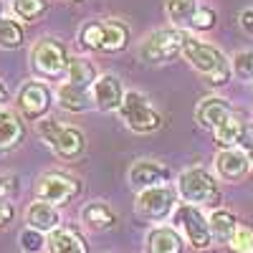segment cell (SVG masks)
<instances>
[{
  "label": "cell",
  "instance_id": "7",
  "mask_svg": "<svg viewBox=\"0 0 253 253\" xmlns=\"http://www.w3.org/2000/svg\"><path fill=\"white\" fill-rule=\"evenodd\" d=\"M185 38H187V33H182L180 28H160L142 41L139 56L147 63H165L182 53Z\"/></svg>",
  "mask_w": 253,
  "mask_h": 253
},
{
  "label": "cell",
  "instance_id": "9",
  "mask_svg": "<svg viewBox=\"0 0 253 253\" xmlns=\"http://www.w3.org/2000/svg\"><path fill=\"white\" fill-rule=\"evenodd\" d=\"M79 193H81V182L66 172H46L36 182V198L53 208L74 200Z\"/></svg>",
  "mask_w": 253,
  "mask_h": 253
},
{
  "label": "cell",
  "instance_id": "14",
  "mask_svg": "<svg viewBox=\"0 0 253 253\" xmlns=\"http://www.w3.org/2000/svg\"><path fill=\"white\" fill-rule=\"evenodd\" d=\"M248 170H251V157H248V152L238 150V147L236 150H220L215 157V172L225 182L243 180L248 175Z\"/></svg>",
  "mask_w": 253,
  "mask_h": 253
},
{
  "label": "cell",
  "instance_id": "10",
  "mask_svg": "<svg viewBox=\"0 0 253 253\" xmlns=\"http://www.w3.org/2000/svg\"><path fill=\"white\" fill-rule=\"evenodd\" d=\"M51 101L53 94L46 86L43 81H26L23 86L18 89L15 94V104H18V112L23 114L31 122H41L46 117V112L51 109Z\"/></svg>",
  "mask_w": 253,
  "mask_h": 253
},
{
  "label": "cell",
  "instance_id": "35",
  "mask_svg": "<svg viewBox=\"0 0 253 253\" xmlns=\"http://www.w3.org/2000/svg\"><path fill=\"white\" fill-rule=\"evenodd\" d=\"M241 28H243V33H248V36H253V8H248V10H243L241 13Z\"/></svg>",
  "mask_w": 253,
  "mask_h": 253
},
{
  "label": "cell",
  "instance_id": "24",
  "mask_svg": "<svg viewBox=\"0 0 253 253\" xmlns=\"http://www.w3.org/2000/svg\"><path fill=\"white\" fill-rule=\"evenodd\" d=\"M126 38H129V31H126L124 23H119V20H107V23H104L101 53H117V51L126 48Z\"/></svg>",
  "mask_w": 253,
  "mask_h": 253
},
{
  "label": "cell",
  "instance_id": "26",
  "mask_svg": "<svg viewBox=\"0 0 253 253\" xmlns=\"http://www.w3.org/2000/svg\"><path fill=\"white\" fill-rule=\"evenodd\" d=\"M20 43H23V28L5 13L0 3V48H18Z\"/></svg>",
  "mask_w": 253,
  "mask_h": 253
},
{
  "label": "cell",
  "instance_id": "6",
  "mask_svg": "<svg viewBox=\"0 0 253 253\" xmlns=\"http://www.w3.org/2000/svg\"><path fill=\"white\" fill-rule=\"evenodd\" d=\"M177 187H170V185H160V187H147L142 193H137V213L144 218V220H152V223H162L170 215H175L177 210Z\"/></svg>",
  "mask_w": 253,
  "mask_h": 253
},
{
  "label": "cell",
  "instance_id": "1",
  "mask_svg": "<svg viewBox=\"0 0 253 253\" xmlns=\"http://www.w3.org/2000/svg\"><path fill=\"white\" fill-rule=\"evenodd\" d=\"M182 56L185 61L193 66L210 86H223V84L230 81V74H233V63L228 61V56L210 46V43H203V41L187 36L185 38V46H182Z\"/></svg>",
  "mask_w": 253,
  "mask_h": 253
},
{
  "label": "cell",
  "instance_id": "8",
  "mask_svg": "<svg viewBox=\"0 0 253 253\" xmlns=\"http://www.w3.org/2000/svg\"><path fill=\"white\" fill-rule=\"evenodd\" d=\"M31 66L38 76L43 79H58L69 69V53L63 43L53 38H41L31 51Z\"/></svg>",
  "mask_w": 253,
  "mask_h": 253
},
{
  "label": "cell",
  "instance_id": "19",
  "mask_svg": "<svg viewBox=\"0 0 253 253\" xmlns=\"http://www.w3.org/2000/svg\"><path fill=\"white\" fill-rule=\"evenodd\" d=\"M26 223H28V228L41 230V233H53L56 228H61V215L53 205L38 200L26 210Z\"/></svg>",
  "mask_w": 253,
  "mask_h": 253
},
{
  "label": "cell",
  "instance_id": "21",
  "mask_svg": "<svg viewBox=\"0 0 253 253\" xmlns=\"http://www.w3.org/2000/svg\"><path fill=\"white\" fill-rule=\"evenodd\" d=\"M243 129H246V122L241 117H228L218 129L213 132L215 134V144L220 147V150H236V147L241 144V137H243Z\"/></svg>",
  "mask_w": 253,
  "mask_h": 253
},
{
  "label": "cell",
  "instance_id": "31",
  "mask_svg": "<svg viewBox=\"0 0 253 253\" xmlns=\"http://www.w3.org/2000/svg\"><path fill=\"white\" fill-rule=\"evenodd\" d=\"M233 74L253 84V51H241L233 56Z\"/></svg>",
  "mask_w": 253,
  "mask_h": 253
},
{
  "label": "cell",
  "instance_id": "2",
  "mask_svg": "<svg viewBox=\"0 0 253 253\" xmlns=\"http://www.w3.org/2000/svg\"><path fill=\"white\" fill-rule=\"evenodd\" d=\"M177 195L187 205H218L220 193L218 182L203 167H190L177 177Z\"/></svg>",
  "mask_w": 253,
  "mask_h": 253
},
{
  "label": "cell",
  "instance_id": "28",
  "mask_svg": "<svg viewBox=\"0 0 253 253\" xmlns=\"http://www.w3.org/2000/svg\"><path fill=\"white\" fill-rule=\"evenodd\" d=\"M79 41L86 51H101L104 43V23L101 20H86L79 31Z\"/></svg>",
  "mask_w": 253,
  "mask_h": 253
},
{
  "label": "cell",
  "instance_id": "3",
  "mask_svg": "<svg viewBox=\"0 0 253 253\" xmlns=\"http://www.w3.org/2000/svg\"><path fill=\"white\" fill-rule=\"evenodd\" d=\"M38 134L46 139L51 150L63 160H76L86 150V137L76 126H63L56 119H41L38 122Z\"/></svg>",
  "mask_w": 253,
  "mask_h": 253
},
{
  "label": "cell",
  "instance_id": "12",
  "mask_svg": "<svg viewBox=\"0 0 253 253\" xmlns=\"http://www.w3.org/2000/svg\"><path fill=\"white\" fill-rule=\"evenodd\" d=\"M170 182V170L165 165L155 162V160H139L132 165L129 170V185L142 193L147 187H160V185H167Z\"/></svg>",
  "mask_w": 253,
  "mask_h": 253
},
{
  "label": "cell",
  "instance_id": "13",
  "mask_svg": "<svg viewBox=\"0 0 253 253\" xmlns=\"http://www.w3.org/2000/svg\"><path fill=\"white\" fill-rule=\"evenodd\" d=\"M91 89L94 86H81V84H74V81H63L56 89V104L63 112H74V114L89 112L94 107Z\"/></svg>",
  "mask_w": 253,
  "mask_h": 253
},
{
  "label": "cell",
  "instance_id": "34",
  "mask_svg": "<svg viewBox=\"0 0 253 253\" xmlns=\"http://www.w3.org/2000/svg\"><path fill=\"white\" fill-rule=\"evenodd\" d=\"M238 150H243V152H251V150H253V124H246V129H243V137H241Z\"/></svg>",
  "mask_w": 253,
  "mask_h": 253
},
{
  "label": "cell",
  "instance_id": "4",
  "mask_svg": "<svg viewBox=\"0 0 253 253\" xmlns=\"http://www.w3.org/2000/svg\"><path fill=\"white\" fill-rule=\"evenodd\" d=\"M172 228L182 236L185 243H190L195 251H205L213 243V233H210V220L203 215L198 205L180 203L175 215H172Z\"/></svg>",
  "mask_w": 253,
  "mask_h": 253
},
{
  "label": "cell",
  "instance_id": "33",
  "mask_svg": "<svg viewBox=\"0 0 253 253\" xmlns=\"http://www.w3.org/2000/svg\"><path fill=\"white\" fill-rule=\"evenodd\" d=\"M13 215H15V208L10 200H0V230L8 228L13 223Z\"/></svg>",
  "mask_w": 253,
  "mask_h": 253
},
{
  "label": "cell",
  "instance_id": "20",
  "mask_svg": "<svg viewBox=\"0 0 253 253\" xmlns=\"http://www.w3.org/2000/svg\"><path fill=\"white\" fill-rule=\"evenodd\" d=\"M81 223L86 225L89 230H96V233H101V230H109L117 225V213L101 200H94L89 205H84L81 210Z\"/></svg>",
  "mask_w": 253,
  "mask_h": 253
},
{
  "label": "cell",
  "instance_id": "11",
  "mask_svg": "<svg viewBox=\"0 0 253 253\" xmlns=\"http://www.w3.org/2000/svg\"><path fill=\"white\" fill-rule=\"evenodd\" d=\"M94 109L99 112H119L122 101H124V89H122V81L114 74H101L94 84Z\"/></svg>",
  "mask_w": 253,
  "mask_h": 253
},
{
  "label": "cell",
  "instance_id": "23",
  "mask_svg": "<svg viewBox=\"0 0 253 253\" xmlns=\"http://www.w3.org/2000/svg\"><path fill=\"white\" fill-rule=\"evenodd\" d=\"M198 10H200L198 0H165V13L175 26L190 28V23H193V18L198 15Z\"/></svg>",
  "mask_w": 253,
  "mask_h": 253
},
{
  "label": "cell",
  "instance_id": "27",
  "mask_svg": "<svg viewBox=\"0 0 253 253\" xmlns=\"http://www.w3.org/2000/svg\"><path fill=\"white\" fill-rule=\"evenodd\" d=\"M48 8H51L48 0H13V13L20 20H28V23H36L38 18H43Z\"/></svg>",
  "mask_w": 253,
  "mask_h": 253
},
{
  "label": "cell",
  "instance_id": "22",
  "mask_svg": "<svg viewBox=\"0 0 253 253\" xmlns=\"http://www.w3.org/2000/svg\"><path fill=\"white\" fill-rule=\"evenodd\" d=\"M210 220V233H213V241L218 243H230V238L236 236L238 230V220L233 213H228V210H213V213L208 215Z\"/></svg>",
  "mask_w": 253,
  "mask_h": 253
},
{
  "label": "cell",
  "instance_id": "29",
  "mask_svg": "<svg viewBox=\"0 0 253 253\" xmlns=\"http://www.w3.org/2000/svg\"><path fill=\"white\" fill-rule=\"evenodd\" d=\"M20 251L23 253H41L43 248H48V238L46 233H41V230H33V228H26L20 230Z\"/></svg>",
  "mask_w": 253,
  "mask_h": 253
},
{
  "label": "cell",
  "instance_id": "32",
  "mask_svg": "<svg viewBox=\"0 0 253 253\" xmlns=\"http://www.w3.org/2000/svg\"><path fill=\"white\" fill-rule=\"evenodd\" d=\"M213 26H215V10L200 5L198 15L193 18V23H190V31H210Z\"/></svg>",
  "mask_w": 253,
  "mask_h": 253
},
{
  "label": "cell",
  "instance_id": "16",
  "mask_svg": "<svg viewBox=\"0 0 253 253\" xmlns=\"http://www.w3.org/2000/svg\"><path fill=\"white\" fill-rule=\"evenodd\" d=\"M185 241L172 225H155L144 236V253H182Z\"/></svg>",
  "mask_w": 253,
  "mask_h": 253
},
{
  "label": "cell",
  "instance_id": "5",
  "mask_svg": "<svg viewBox=\"0 0 253 253\" xmlns=\"http://www.w3.org/2000/svg\"><path fill=\"white\" fill-rule=\"evenodd\" d=\"M119 117H122V122L129 126L132 132H139V134L157 132L160 126H162L160 112L139 91H126L124 94V101H122V107H119Z\"/></svg>",
  "mask_w": 253,
  "mask_h": 253
},
{
  "label": "cell",
  "instance_id": "36",
  "mask_svg": "<svg viewBox=\"0 0 253 253\" xmlns=\"http://www.w3.org/2000/svg\"><path fill=\"white\" fill-rule=\"evenodd\" d=\"M8 99H10V91L5 89V84H3V81H0V109H3V107H5V101H8Z\"/></svg>",
  "mask_w": 253,
  "mask_h": 253
},
{
  "label": "cell",
  "instance_id": "15",
  "mask_svg": "<svg viewBox=\"0 0 253 253\" xmlns=\"http://www.w3.org/2000/svg\"><path fill=\"white\" fill-rule=\"evenodd\" d=\"M228 117H233V109H230V104L220 96H205L195 107L198 124L203 126V129H210V132H215Z\"/></svg>",
  "mask_w": 253,
  "mask_h": 253
},
{
  "label": "cell",
  "instance_id": "18",
  "mask_svg": "<svg viewBox=\"0 0 253 253\" xmlns=\"http://www.w3.org/2000/svg\"><path fill=\"white\" fill-rule=\"evenodd\" d=\"M23 137H26V126L20 122V117L13 109L3 107L0 109V152H8L13 147H18L23 142Z\"/></svg>",
  "mask_w": 253,
  "mask_h": 253
},
{
  "label": "cell",
  "instance_id": "38",
  "mask_svg": "<svg viewBox=\"0 0 253 253\" xmlns=\"http://www.w3.org/2000/svg\"><path fill=\"white\" fill-rule=\"evenodd\" d=\"M74 3H79V0H74Z\"/></svg>",
  "mask_w": 253,
  "mask_h": 253
},
{
  "label": "cell",
  "instance_id": "25",
  "mask_svg": "<svg viewBox=\"0 0 253 253\" xmlns=\"http://www.w3.org/2000/svg\"><path fill=\"white\" fill-rule=\"evenodd\" d=\"M96 69L91 61H84V58H76L71 56L69 58V69H66V81H74V84H81V86H94L96 84Z\"/></svg>",
  "mask_w": 253,
  "mask_h": 253
},
{
  "label": "cell",
  "instance_id": "37",
  "mask_svg": "<svg viewBox=\"0 0 253 253\" xmlns=\"http://www.w3.org/2000/svg\"><path fill=\"white\" fill-rule=\"evenodd\" d=\"M248 157H251V170H253V150L248 152Z\"/></svg>",
  "mask_w": 253,
  "mask_h": 253
},
{
  "label": "cell",
  "instance_id": "30",
  "mask_svg": "<svg viewBox=\"0 0 253 253\" xmlns=\"http://www.w3.org/2000/svg\"><path fill=\"white\" fill-rule=\"evenodd\" d=\"M228 248L233 253H253V230L248 225H238L236 236L230 238Z\"/></svg>",
  "mask_w": 253,
  "mask_h": 253
},
{
  "label": "cell",
  "instance_id": "17",
  "mask_svg": "<svg viewBox=\"0 0 253 253\" xmlns=\"http://www.w3.org/2000/svg\"><path fill=\"white\" fill-rule=\"evenodd\" d=\"M48 253H89V246L76 228L61 225L48 233Z\"/></svg>",
  "mask_w": 253,
  "mask_h": 253
}]
</instances>
